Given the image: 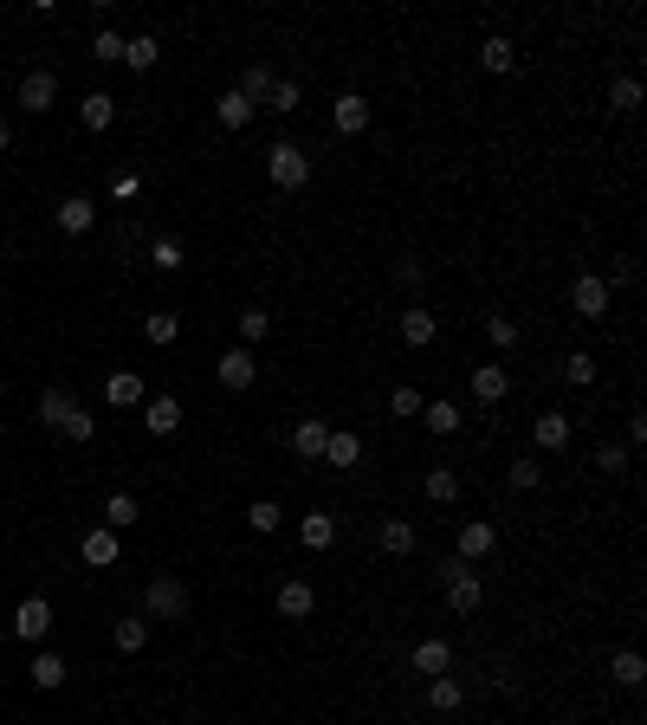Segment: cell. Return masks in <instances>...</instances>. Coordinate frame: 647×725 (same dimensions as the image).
I'll list each match as a JSON object with an SVG mask.
<instances>
[{
    "label": "cell",
    "instance_id": "cell-1",
    "mask_svg": "<svg viewBox=\"0 0 647 725\" xmlns=\"http://www.w3.org/2000/svg\"><path fill=\"white\" fill-rule=\"evenodd\" d=\"M188 583L175 577V570H162V577H149V590H143V622H182L188 615Z\"/></svg>",
    "mask_w": 647,
    "mask_h": 725
},
{
    "label": "cell",
    "instance_id": "cell-2",
    "mask_svg": "<svg viewBox=\"0 0 647 725\" xmlns=\"http://www.w3.org/2000/svg\"><path fill=\"white\" fill-rule=\"evenodd\" d=\"M266 175H272V188H279V195H298V188L311 182V156L292 143V136H279V143L266 149Z\"/></svg>",
    "mask_w": 647,
    "mask_h": 725
},
{
    "label": "cell",
    "instance_id": "cell-3",
    "mask_svg": "<svg viewBox=\"0 0 647 725\" xmlns=\"http://www.w3.org/2000/svg\"><path fill=\"white\" fill-rule=\"evenodd\" d=\"M440 590H447V609H453V615H473L479 603H486V583H479V570L460 564V557H447V583H440Z\"/></svg>",
    "mask_w": 647,
    "mask_h": 725
},
{
    "label": "cell",
    "instance_id": "cell-4",
    "mask_svg": "<svg viewBox=\"0 0 647 725\" xmlns=\"http://www.w3.org/2000/svg\"><path fill=\"white\" fill-rule=\"evenodd\" d=\"M570 311L583 324H602L609 318V279H602V272H583V279L570 285Z\"/></svg>",
    "mask_w": 647,
    "mask_h": 725
},
{
    "label": "cell",
    "instance_id": "cell-5",
    "mask_svg": "<svg viewBox=\"0 0 647 725\" xmlns=\"http://www.w3.org/2000/svg\"><path fill=\"white\" fill-rule=\"evenodd\" d=\"M214 382H220V389H233V395H240V389H253V382H259V363H253V350H246V344L220 350V357H214Z\"/></svg>",
    "mask_w": 647,
    "mask_h": 725
},
{
    "label": "cell",
    "instance_id": "cell-6",
    "mask_svg": "<svg viewBox=\"0 0 647 725\" xmlns=\"http://www.w3.org/2000/svg\"><path fill=\"white\" fill-rule=\"evenodd\" d=\"M13 635H20V641H33V648L52 635V603H46V596H26V603L13 609Z\"/></svg>",
    "mask_w": 647,
    "mask_h": 725
},
{
    "label": "cell",
    "instance_id": "cell-7",
    "mask_svg": "<svg viewBox=\"0 0 647 725\" xmlns=\"http://www.w3.org/2000/svg\"><path fill=\"white\" fill-rule=\"evenodd\" d=\"M330 123H337V136H363L369 123H376V111H369L363 91H343V98L330 104Z\"/></svg>",
    "mask_w": 647,
    "mask_h": 725
},
{
    "label": "cell",
    "instance_id": "cell-8",
    "mask_svg": "<svg viewBox=\"0 0 647 725\" xmlns=\"http://www.w3.org/2000/svg\"><path fill=\"white\" fill-rule=\"evenodd\" d=\"M52 221H59V234H91V227H98V201H91V195H65L59 201V208H52Z\"/></svg>",
    "mask_w": 647,
    "mask_h": 725
},
{
    "label": "cell",
    "instance_id": "cell-9",
    "mask_svg": "<svg viewBox=\"0 0 647 725\" xmlns=\"http://www.w3.org/2000/svg\"><path fill=\"white\" fill-rule=\"evenodd\" d=\"M505 395H512V369H505V363H479L473 369V402L479 408H499Z\"/></svg>",
    "mask_w": 647,
    "mask_h": 725
},
{
    "label": "cell",
    "instance_id": "cell-10",
    "mask_svg": "<svg viewBox=\"0 0 647 725\" xmlns=\"http://www.w3.org/2000/svg\"><path fill=\"white\" fill-rule=\"evenodd\" d=\"M408 674H428V680H440V674H453V648L440 635H428V641H415V654H408Z\"/></svg>",
    "mask_w": 647,
    "mask_h": 725
},
{
    "label": "cell",
    "instance_id": "cell-11",
    "mask_svg": "<svg viewBox=\"0 0 647 725\" xmlns=\"http://www.w3.org/2000/svg\"><path fill=\"white\" fill-rule=\"evenodd\" d=\"M492 544H499V525H486V518H466L460 525V564H479V557H492Z\"/></svg>",
    "mask_w": 647,
    "mask_h": 725
},
{
    "label": "cell",
    "instance_id": "cell-12",
    "mask_svg": "<svg viewBox=\"0 0 647 725\" xmlns=\"http://www.w3.org/2000/svg\"><path fill=\"white\" fill-rule=\"evenodd\" d=\"M117 551H123V544H117V531H110V525H91L85 538H78V557H85L91 570H110V564H117Z\"/></svg>",
    "mask_w": 647,
    "mask_h": 725
},
{
    "label": "cell",
    "instance_id": "cell-13",
    "mask_svg": "<svg viewBox=\"0 0 647 725\" xmlns=\"http://www.w3.org/2000/svg\"><path fill=\"white\" fill-rule=\"evenodd\" d=\"M26 680H33L39 693H59L65 680H72V667H65V654H52V648H39L33 654V667H26Z\"/></svg>",
    "mask_w": 647,
    "mask_h": 725
},
{
    "label": "cell",
    "instance_id": "cell-14",
    "mask_svg": "<svg viewBox=\"0 0 647 725\" xmlns=\"http://www.w3.org/2000/svg\"><path fill=\"white\" fill-rule=\"evenodd\" d=\"M52 98H59V78H52V72H26V78H20V111L46 117Z\"/></svg>",
    "mask_w": 647,
    "mask_h": 725
},
{
    "label": "cell",
    "instance_id": "cell-15",
    "mask_svg": "<svg viewBox=\"0 0 647 725\" xmlns=\"http://www.w3.org/2000/svg\"><path fill=\"white\" fill-rule=\"evenodd\" d=\"M570 428H576V421L563 415V408H550V415L531 421V441H538L544 454H563V447H570Z\"/></svg>",
    "mask_w": 647,
    "mask_h": 725
},
{
    "label": "cell",
    "instance_id": "cell-16",
    "mask_svg": "<svg viewBox=\"0 0 647 725\" xmlns=\"http://www.w3.org/2000/svg\"><path fill=\"white\" fill-rule=\"evenodd\" d=\"M272 603H279L285 622H305V615L318 609V590H311L305 577H292V583H279V596H272Z\"/></svg>",
    "mask_w": 647,
    "mask_h": 725
},
{
    "label": "cell",
    "instance_id": "cell-17",
    "mask_svg": "<svg viewBox=\"0 0 647 725\" xmlns=\"http://www.w3.org/2000/svg\"><path fill=\"white\" fill-rule=\"evenodd\" d=\"M434 337H440V318H434L428 305H408V311H402V344H408V350H428Z\"/></svg>",
    "mask_w": 647,
    "mask_h": 725
},
{
    "label": "cell",
    "instance_id": "cell-18",
    "mask_svg": "<svg viewBox=\"0 0 647 725\" xmlns=\"http://www.w3.org/2000/svg\"><path fill=\"white\" fill-rule=\"evenodd\" d=\"M72 408H78V395L65 389V382H52V389H39V428H52V434H59Z\"/></svg>",
    "mask_w": 647,
    "mask_h": 725
},
{
    "label": "cell",
    "instance_id": "cell-19",
    "mask_svg": "<svg viewBox=\"0 0 647 725\" xmlns=\"http://www.w3.org/2000/svg\"><path fill=\"white\" fill-rule=\"evenodd\" d=\"M143 428L149 434H175L182 428V402H175V395H149L143 402Z\"/></svg>",
    "mask_w": 647,
    "mask_h": 725
},
{
    "label": "cell",
    "instance_id": "cell-20",
    "mask_svg": "<svg viewBox=\"0 0 647 725\" xmlns=\"http://www.w3.org/2000/svg\"><path fill=\"white\" fill-rule=\"evenodd\" d=\"M376 551L382 557H408L415 551V525H408V518H382L376 525Z\"/></svg>",
    "mask_w": 647,
    "mask_h": 725
},
{
    "label": "cell",
    "instance_id": "cell-21",
    "mask_svg": "<svg viewBox=\"0 0 647 725\" xmlns=\"http://www.w3.org/2000/svg\"><path fill=\"white\" fill-rule=\"evenodd\" d=\"M104 402L110 408H143L149 395H143V376H136V369H117V376L104 382Z\"/></svg>",
    "mask_w": 647,
    "mask_h": 725
},
{
    "label": "cell",
    "instance_id": "cell-22",
    "mask_svg": "<svg viewBox=\"0 0 647 725\" xmlns=\"http://www.w3.org/2000/svg\"><path fill=\"white\" fill-rule=\"evenodd\" d=\"M298 544H305V551H330V544H337V518L330 512H305L298 518Z\"/></svg>",
    "mask_w": 647,
    "mask_h": 725
},
{
    "label": "cell",
    "instance_id": "cell-23",
    "mask_svg": "<svg viewBox=\"0 0 647 725\" xmlns=\"http://www.w3.org/2000/svg\"><path fill=\"white\" fill-rule=\"evenodd\" d=\"M324 441H330V421H318V415H305L292 428V447H298V460H324Z\"/></svg>",
    "mask_w": 647,
    "mask_h": 725
},
{
    "label": "cell",
    "instance_id": "cell-24",
    "mask_svg": "<svg viewBox=\"0 0 647 725\" xmlns=\"http://www.w3.org/2000/svg\"><path fill=\"white\" fill-rule=\"evenodd\" d=\"M78 123H85L91 136L110 130V123H117V98H110V91H85V104H78Z\"/></svg>",
    "mask_w": 647,
    "mask_h": 725
},
{
    "label": "cell",
    "instance_id": "cell-25",
    "mask_svg": "<svg viewBox=\"0 0 647 725\" xmlns=\"http://www.w3.org/2000/svg\"><path fill=\"white\" fill-rule=\"evenodd\" d=\"M156 59H162V39H156V33H136V39H123V65H130L136 78H143V72H156Z\"/></svg>",
    "mask_w": 647,
    "mask_h": 725
},
{
    "label": "cell",
    "instance_id": "cell-26",
    "mask_svg": "<svg viewBox=\"0 0 647 725\" xmlns=\"http://www.w3.org/2000/svg\"><path fill=\"white\" fill-rule=\"evenodd\" d=\"M363 460V441H356V428H330L324 441V467H356Z\"/></svg>",
    "mask_w": 647,
    "mask_h": 725
},
{
    "label": "cell",
    "instance_id": "cell-27",
    "mask_svg": "<svg viewBox=\"0 0 647 725\" xmlns=\"http://www.w3.org/2000/svg\"><path fill=\"white\" fill-rule=\"evenodd\" d=\"M110 641H117V654H143L149 648V622L143 615H117V622H110Z\"/></svg>",
    "mask_w": 647,
    "mask_h": 725
},
{
    "label": "cell",
    "instance_id": "cell-28",
    "mask_svg": "<svg viewBox=\"0 0 647 725\" xmlns=\"http://www.w3.org/2000/svg\"><path fill=\"white\" fill-rule=\"evenodd\" d=\"M136 518H143V499H136V492H110L104 499V525L110 531H130Z\"/></svg>",
    "mask_w": 647,
    "mask_h": 725
},
{
    "label": "cell",
    "instance_id": "cell-29",
    "mask_svg": "<svg viewBox=\"0 0 647 725\" xmlns=\"http://www.w3.org/2000/svg\"><path fill=\"white\" fill-rule=\"evenodd\" d=\"M214 123L220 130H246V123H253V104H246L240 91H220L214 98Z\"/></svg>",
    "mask_w": 647,
    "mask_h": 725
},
{
    "label": "cell",
    "instance_id": "cell-30",
    "mask_svg": "<svg viewBox=\"0 0 647 725\" xmlns=\"http://www.w3.org/2000/svg\"><path fill=\"white\" fill-rule=\"evenodd\" d=\"M149 266H156V272H182L188 266V246L175 234H156V240H149Z\"/></svg>",
    "mask_w": 647,
    "mask_h": 725
},
{
    "label": "cell",
    "instance_id": "cell-31",
    "mask_svg": "<svg viewBox=\"0 0 647 725\" xmlns=\"http://www.w3.org/2000/svg\"><path fill=\"white\" fill-rule=\"evenodd\" d=\"M428 706H434V713H460V706H466V680H453V674L428 680Z\"/></svg>",
    "mask_w": 647,
    "mask_h": 725
},
{
    "label": "cell",
    "instance_id": "cell-32",
    "mask_svg": "<svg viewBox=\"0 0 647 725\" xmlns=\"http://www.w3.org/2000/svg\"><path fill=\"white\" fill-rule=\"evenodd\" d=\"M143 337L156 350H169L175 337H182V318H175V311H143Z\"/></svg>",
    "mask_w": 647,
    "mask_h": 725
},
{
    "label": "cell",
    "instance_id": "cell-33",
    "mask_svg": "<svg viewBox=\"0 0 647 725\" xmlns=\"http://www.w3.org/2000/svg\"><path fill=\"white\" fill-rule=\"evenodd\" d=\"M59 441H72V447H91L98 441V415H91L85 402L72 408V415H65V428H59Z\"/></svg>",
    "mask_w": 647,
    "mask_h": 725
},
{
    "label": "cell",
    "instance_id": "cell-34",
    "mask_svg": "<svg viewBox=\"0 0 647 725\" xmlns=\"http://www.w3.org/2000/svg\"><path fill=\"white\" fill-rule=\"evenodd\" d=\"M479 65H486V72H512V65H518V46H512V39H505V33H492L486 39V46H479Z\"/></svg>",
    "mask_w": 647,
    "mask_h": 725
},
{
    "label": "cell",
    "instance_id": "cell-35",
    "mask_svg": "<svg viewBox=\"0 0 647 725\" xmlns=\"http://www.w3.org/2000/svg\"><path fill=\"white\" fill-rule=\"evenodd\" d=\"M609 680H615V687H628V693H635L641 680H647V661H641L635 648H622V654H615V661H609Z\"/></svg>",
    "mask_w": 647,
    "mask_h": 725
},
{
    "label": "cell",
    "instance_id": "cell-36",
    "mask_svg": "<svg viewBox=\"0 0 647 725\" xmlns=\"http://www.w3.org/2000/svg\"><path fill=\"white\" fill-rule=\"evenodd\" d=\"M298 104H305V91H298L292 78H272V91H266V104H259V111H272V117H292Z\"/></svg>",
    "mask_w": 647,
    "mask_h": 725
},
{
    "label": "cell",
    "instance_id": "cell-37",
    "mask_svg": "<svg viewBox=\"0 0 647 725\" xmlns=\"http://www.w3.org/2000/svg\"><path fill=\"white\" fill-rule=\"evenodd\" d=\"M279 525H285L279 499H253V505H246V531H259V538H272Z\"/></svg>",
    "mask_w": 647,
    "mask_h": 725
},
{
    "label": "cell",
    "instance_id": "cell-38",
    "mask_svg": "<svg viewBox=\"0 0 647 725\" xmlns=\"http://www.w3.org/2000/svg\"><path fill=\"white\" fill-rule=\"evenodd\" d=\"M421 492H428L434 505H453V499H460V473H453V467H428V480H421Z\"/></svg>",
    "mask_w": 647,
    "mask_h": 725
},
{
    "label": "cell",
    "instance_id": "cell-39",
    "mask_svg": "<svg viewBox=\"0 0 647 725\" xmlns=\"http://www.w3.org/2000/svg\"><path fill=\"white\" fill-rule=\"evenodd\" d=\"M233 91H240V98L259 111V104H266V91H272V65H246V72H240V85H233Z\"/></svg>",
    "mask_w": 647,
    "mask_h": 725
},
{
    "label": "cell",
    "instance_id": "cell-40",
    "mask_svg": "<svg viewBox=\"0 0 647 725\" xmlns=\"http://www.w3.org/2000/svg\"><path fill=\"white\" fill-rule=\"evenodd\" d=\"M609 111L615 117H635L641 111V78H615V85H609Z\"/></svg>",
    "mask_w": 647,
    "mask_h": 725
},
{
    "label": "cell",
    "instance_id": "cell-41",
    "mask_svg": "<svg viewBox=\"0 0 647 725\" xmlns=\"http://www.w3.org/2000/svg\"><path fill=\"white\" fill-rule=\"evenodd\" d=\"M421 428H428V434H453V428H460V408H453V402H421Z\"/></svg>",
    "mask_w": 647,
    "mask_h": 725
},
{
    "label": "cell",
    "instance_id": "cell-42",
    "mask_svg": "<svg viewBox=\"0 0 647 725\" xmlns=\"http://www.w3.org/2000/svg\"><path fill=\"white\" fill-rule=\"evenodd\" d=\"M233 324H240V344H246V350H253V344H259V337H266V331H272V311H259V305H246V311H240V318H233Z\"/></svg>",
    "mask_w": 647,
    "mask_h": 725
},
{
    "label": "cell",
    "instance_id": "cell-43",
    "mask_svg": "<svg viewBox=\"0 0 647 725\" xmlns=\"http://www.w3.org/2000/svg\"><path fill=\"white\" fill-rule=\"evenodd\" d=\"M563 382H570V389H589V382H596V357H589V350H570V357H563Z\"/></svg>",
    "mask_w": 647,
    "mask_h": 725
},
{
    "label": "cell",
    "instance_id": "cell-44",
    "mask_svg": "<svg viewBox=\"0 0 647 725\" xmlns=\"http://www.w3.org/2000/svg\"><path fill=\"white\" fill-rule=\"evenodd\" d=\"M91 59H98V65H123V33H110V26H104V33H91Z\"/></svg>",
    "mask_w": 647,
    "mask_h": 725
},
{
    "label": "cell",
    "instance_id": "cell-45",
    "mask_svg": "<svg viewBox=\"0 0 647 725\" xmlns=\"http://www.w3.org/2000/svg\"><path fill=\"white\" fill-rule=\"evenodd\" d=\"M505 480H512L518 492H538V480H544V467H538V460L525 454V460H512V467H505Z\"/></svg>",
    "mask_w": 647,
    "mask_h": 725
},
{
    "label": "cell",
    "instance_id": "cell-46",
    "mask_svg": "<svg viewBox=\"0 0 647 725\" xmlns=\"http://www.w3.org/2000/svg\"><path fill=\"white\" fill-rule=\"evenodd\" d=\"M486 337H492L499 350H512V344H518V318H505V311H499V318H486Z\"/></svg>",
    "mask_w": 647,
    "mask_h": 725
},
{
    "label": "cell",
    "instance_id": "cell-47",
    "mask_svg": "<svg viewBox=\"0 0 647 725\" xmlns=\"http://www.w3.org/2000/svg\"><path fill=\"white\" fill-rule=\"evenodd\" d=\"M421 279H428L421 259H395V285H402V292H421Z\"/></svg>",
    "mask_w": 647,
    "mask_h": 725
},
{
    "label": "cell",
    "instance_id": "cell-48",
    "mask_svg": "<svg viewBox=\"0 0 647 725\" xmlns=\"http://www.w3.org/2000/svg\"><path fill=\"white\" fill-rule=\"evenodd\" d=\"M421 402H428V395H421V389H408V382H402V389L389 395V415H421Z\"/></svg>",
    "mask_w": 647,
    "mask_h": 725
},
{
    "label": "cell",
    "instance_id": "cell-49",
    "mask_svg": "<svg viewBox=\"0 0 647 725\" xmlns=\"http://www.w3.org/2000/svg\"><path fill=\"white\" fill-rule=\"evenodd\" d=\"M596 467H602V473H628V447L602 441V447H596Z\"/></svg>",
    "mask_w": 647,
    "mask_h": 725
},
{
    "label": "cell",
    "instance_id": "cell-50",
    "mask_svg": "<svg viewBox=\"0 0 647 725\" xmlns=\"http://www.w3.org/2000/svg\"><path fill=\"white\" fill-rule=\"evenodd\" d=\"M641 441H647V415H628V454H635Z\"/></svg>",
    "mask_w": 647,
    "mask_h": 725
},
{
    "label": "cell",
    "instance_id": "cell-51",
    "mask_svg": "<svg viewBox=\"0 0 647 725\" xmlns=\"http://www.w3.org/2000/svg\"><path fill=\"white\" fill-rule=\"evenodd\" d=\"M7 143H13V123H7V117H0V156H7Z\"/></svg>",
    "mask_w": 647,
    "mask_h": 725
},
{
    "label": "cell",
    "instance_id": "cell-52",
    "mask_svg": "<svg viewBox=\"0 0 647 725\" xmlns=\"http://www.w3.org/2000/svg\"><path fill=\"white\" fill-rule=\"evenodd\" d=\"M0 266H7V253H0Z\"/></svg>",
    "mask_w": 647,
    "mask_h": 725
}]
</instances>
